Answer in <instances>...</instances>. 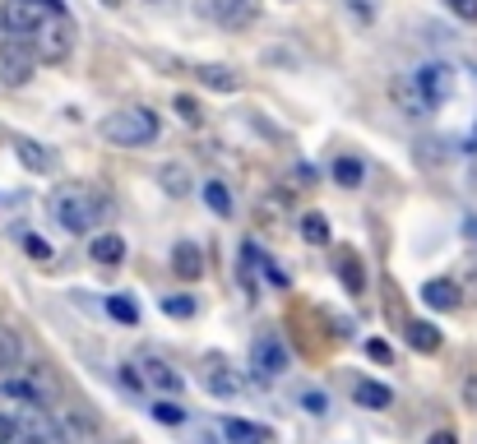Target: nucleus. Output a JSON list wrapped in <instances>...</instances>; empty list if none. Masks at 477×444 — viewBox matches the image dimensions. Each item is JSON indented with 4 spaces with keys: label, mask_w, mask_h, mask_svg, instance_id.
Masks as SVG:
<instances>
[{
    "label": "nucleus",
    "mask_w": 477,
    "mask_h": 444,
    "mask_svg": "<svg viewBox=\"0 0 477 444\" xmlns=\"http://www.w3.org/2000/svg\"><path fill=\"white\" fill-rule=\"evenodd\" d=\"M23 250H29V255H33V260H42V264L51 260V245H47L42 236H23Z\"/></svg>",
    "instance_id": "473e14b6"
},
{
    "label": "nucleus",
    "mask_w": 477,
    "mask_h": 444,
    "mask_svg": "<svg viewBox=\"0 0 477 444\" xmlns=\"http://www.w3.org/2000/svg\"><path fill=\"white\" fill-rule=\"evenodd\" d=\"M51 218H56L65 232L84 236V232L98 227V194L84 190V185H61V190H51Z\"/></svg>",
    "instance_id": "f257e3e1"
},
{
    "label": "nucleus",
    "mask_w": 477,
    "mask_h": 444,
    "mask_svg": "<svg viewBox=\"0 0 477 444\" xmlns=\"http://www.w3.org/2000/svg\"><path fill=\"white\" fill-rule=\"evenodd\" d=\"M102 139H112L121 149H140V144H153L158 139V116L149 107H125V111H112L102 121Z\"/></svg>",
    "instance_id": "f03ea898"
},
{
    "label": "nucleus",
    "mask_w": 477,
    "mask_h": 444,
    "mask_svg": "<svg viewBox=\"0 0 477 444\" xmlns=\"http://www.w3.org/2000/svg\"><path fill=\"white\" fill-rule=\"evenodd\" d=\"M445 5H449V14H455V19L477 23V0H445Z\"/></svg>",
    "instance_id": "2f4dec72"
},
{
    "label": "nucleus",
    "mask_w": 477,
    "mask_h": 444,
    "mask_svg": "<svg viewBox=\"0 0 477 444\" xmlns=\"http://www.w3.org/2000/svg\"><path fill=\"white\" fill-rule=\"evenodd\" d=\"M366 352H371V361H389V347H385V343H366Z\"/></svg>",
    "instance_id": "4c0bfd02"
},
{
    "label": "nucleus",
    "mask_w": 477,
    "mask_h": 444,
    "mask_svg": "<svg viewBox=\"0 0 477 444\" xmlns=\"http://www.w3.org/2000/svg\"><path fill=\"white\" fill-rule=\"evenodd\" d=\"M112 444H135V440H112Z\"/></svg>",
    "instance_id": "a19ab883"
},
{
    "label": "nucleus",
    "mask_w": 477,
    "mask_h": 444,
    "mask_svg": "<svg viewBox=\"0 0 477 444\" xmlns=\"http://www.w3.org/2000/svg\"><path fill=\"white\" fill-rule=\"evenodd\" d=\"M413 83L422 93H427V102L436 107V102H449L455 98V70L449 65H440V61H431V65H422L417 74H413Z\"/></svg>",
    "instance_id": "1a4fd4ad"
},
{
    "label": "nucleus",
    "mask_w": 477,
    "mask_h": 444,
    "mask_svg": "<svg viewBox=\"0 0 477 444\" xmlns=\"http://www.w3.org/2000/svg\"><path fill=\"white\" fill-rule=\"evenodd\" d=\"M334 181H338L343 190H357V185H362V162H357V158H338V162H334Z\"/></svg>",
    "instance_id": "393cba45"
},
{
    "label": "nucleus",
    "mask_w": 477,
    "mask_h": 444,
    "mask_svg": "<svg viewBox=\"0 0 477 444\" xmlns=\"http://www.w3.org/2000/svg\"><path fill=\"white\" fill-rule=\"evenodd\" d=\"M389 98H394V107H399L408 121L431 116V102H427V93L413 83V74H394V79H389Z\"/></svg>",
    "instance_id": "6e6552de"
},
{
    "label": "nucleus",
    "mask_w": 477,
    "mask_h": 444,
    "mask_svg": "<svg viewBox=\"0 0 477 444\" xmlns=\"http://www.w3.org/2000/svg\"><path fill=\"white\" fill-rule=\"evenodd\" d=\"M348 10H353L362 23H371V19H376V0H348Z\"/></svg>",
    "instance_id": "72a5a7b5"
},
{
    "label": "nucleus",
    "mask_w": 477,
    "mask_h": 444,
    "mask_svg": "<svg viewBox=\"0 0 477 444\" xmlns=\"http://www.w3.org/2000/svg\"><path fill=\"white\" fill-rule=\"evenodd\" d=\"M5 394H10V398H19V403H29V407H42L33 380H5Z\"/></svg>",
    "instance_id": "cd10ccee"
},
{
    "label": "nucleus",
    "mask_w": 477,
    "mask_h": 444,
    "mask_svg": "<svg viewBox=\"0 0 477 444\" xmlns=\"http://www.w3.org/2000/svg\"><path fill=\"white\" fill-rule=\"evenodd\" d=\"M0 444H19V426H14V416H0Z\"/></svg>",
    "instance_id": "f704fd0d"
},
{
    "label": "nucleus",
    "mask_w": 477,
    "mask_h": 444,
    "mask_svg": "<svg viewBox=\"0 0 477 444\" xmlns=\"http://www.w3.org/2000/svg\"><path fill=\"white\" fill-rule=\"evenodd\" d=\"M302 241L306 245H325L329 241V218L325 213H306L302 218Z\"/></svg>",
    "instance_id": "5701e85b"
},
{
    "label": "nucleus",
    "mask_w": 477,
    "mask_h": 444,
    "mask_svg": "<svg viewBox=\"0 0 477 444\" xmlns=\"http://www.w3.org/2000/svg\"><path fill=\"white\" fill-rule=\"evenodd\" d=\"M422 301H427L431 311H459L464 296H459V287L449 283V278H431V283L422 287Z\"/></svg>",
    "instance_id": "2eb2a0df"
},
{
    "label": "nucleus",
    "mask_w": 477,
    "mask_h": 444,
    "mask_svg": "<svg viewBox=\"0 0 477 444\" xmlns=\"http://www.w3.org/2000/svg\"><path fill=\"white\" fill-rule=\"evenodd\" d=\"M14 153H19V162L29 166V172H38V176H47V172H51V153L38 144V139H19Z\"/></svg>",
    "instance_id": "aec40b11"
},
{
    "label": "nucleus",
    "mask_w": 477,
    "mask_h": 444,
    "mask_svg": "<svg viewBox=\"0 0 477 444\" xmlns=\"http://www.w3.org/2000/svg\"><path fill=\"white\" fill-rule=\"evenodd\" d=\"M51 444H98V422L79 407H61L51 416Z\"/></svg>",
    "instance_id": "39448f33"
},
{
    "label": "nucleus",
    "mask_w": 477,
    "mask_h": 444,
    "mask_svg": "<svg viewBox=\"0 0 477 444\" xmlns=\"http://www.w3.org/2000/svg\"><path fill=\"white\" fill-rule=\"evenodd\" d=\"M107 311H112V320H121V324H140V305L130 301V296H107Z\"/></svg>",
    "instance_id": "bb28decb"
},
{
    "label": "nucleus",
    "mask_w": 477,
    "mask_h": 444,
    "mask_svg": "<svg viewBox=\"0 0 477 444\" xmlns=\"http://www.w3.org/2000/svg\"><path fill=\"white\" fill-rule=\"evenodd\" d=\"M353 398H357V407H389L394 403V388H385V384H376V380H357L353 384Z\"/></svg>",
    "instance_id": "a211bd4d"
},
{
    "label": "nucleus",
    "mask_w": 477,
    "mask_h": 444,
    "mask_svg": "<svg viewBox=\"0 0 477 444\" xmlns=\"http://www.w3.org/2000/svg\"><path fill=\"white\" fill-rule=\"evenodd\" d=\"M204 204L214 209L218 218H227V213H232V194H227V185H223V181H204Z\"/></svg>",
    "instance_id": "b1692460"
},
{
    "label": "nucleus",
    "mask_w": 477,
    "mask_h": 444,
    "mask_svg": "<svg viewBox=\"0 0 477 444\" xmlns=\"http://www.w3.org/2000/svg\"><path fill=\"white\" fill-rule=\"evenodd\" d=\"M42 19H47V5H38V0H5V10H0V28L23 42L42 28Z\"/></svg>",
    "instance_id": "423d86ee"
},
{
    "label": "nucleus",
    "mask_w": 477,
    "mask_h": 444,
    "mask_svg": "<svg viewBox=\"0 0 477 444\" xmlns=\"http://www.w3.org/2000/svg\"><path fill=\"white\" fill-rule=\"evenodd\" d=\"M89 255L98 260V264H107V269H116L121 260H125V241L116 236V232H102V236H93V250Z\"/></svg>",
    "instance_id": "dca6fc26"
},
{
    "label": "nucleus",
    "mask_w": 477,
    "mask_h": 444,
    "mask_svg": "<svg viewBox=\"0 0 477 444\" xmlns=\"http://www.w3.org/2000/svg\"><path fill=\"white\" fill-rule=\"evenodd\" d=\"M223 435H227V444H269V431L255 422H242V416H232L223 426Z\"/></svg>",
    "instance_id": "6ab92c4d"
},
{
    "label": "nucleus",
    "mask_w": 477,
    "mask_h": 444,
    "mask_svg": "<svg viewBox=\"0 0 477 444\" xmlns=\"http://www.w3.org/2000/svg\"><path fill=\"white\" fill-rule=\"evenodd\" d=\"M251 356H255V371H260L264 380H274V375L287 371V347H283V338H274V333H260L255 347H251Z\"/></svg>",
    "instance_id": "9d476101"
},
{
    "label": "nucleus",
    "mask_w": 477,
    "mask_h": 444,
    "mask_svg": "<svg viewBox=\"0 0 477 444\" xmlns=\"http://www.w3.org/2000/svg\"><path fill=\"white\" fill-rule=\"evenodd\" d=\"M440 343H445V333L436 324H427V320H413L408 324V347L413 352H440Z\"/></svg>",
    "instance_id": "f3484780"
},
{
    "label": "nucleus",
    "mask_w": 477,
    "mask_h": 444,
    "mask_svg": "<svg viewBox=\"0 0 477 444\" xmlns=\"http://www.w3.org/2000/svg\"><path fill=\"white\" fill-rule=\"evenodd\" d=\"M33 42V61L42 65H65L70 51H74V23L61 14V19H42V28L29 38Z\"/></svg>",
    "instance_id": "7ed1b4c3"
},
{
    "label": "nucleus",
    "mask_w": 477,
    "mask_h": 444,
    "mask_svg": "<svg viewBox=\"0 0 477 444\" xmlns=\"http://www.w3.org/2000/svg\"><path fill=\"white\" fill-rule=\"evenodd\" d=\"M464 398H468V407L477 412V375H468V380H464Z\"/></svg>",
    "instance_id": "e433bc0d"
},
{
    "label": "nucleus",
    "mask_w": 477,
    "mask_h": 444,
    "mask_svg": "<svg viewBox=\"0 0 477 444\" xmlns=\"http://www.w3.org/2000/svg\"><path fill=\"white\" fill-rule=\"evenodd\" d=\"M158 185H163L172 200H181V194H191V172H185L181 162H167V166H158Z\"/></svg>",
    "instance_id": "412c9836"
},
{
    "label": "nucleus",
    "mask_w": 477,
    "mask_h": 444,
    "mask_svg": "<svg viewBox=\"0 0 477 444\" xmlns=\"http://www.w3.org/2000/svg\"><path fill=\"white\" fill-rule=\"evenodd\" d=\"M191 74L204 83V89H214V93H242V83H246L232 65H191Z\"/></svg>",
    "instance_id": "ddd939ff"
},
{
    "label": "nucleus",
    "mask_w": 477,
    "mask_h": 444,
    "mask_svg": "<svg viewBox=\"0 0 477 444\" xmlns=\"http://www.w3.org/2000/svg\"><path fill=\"white\" fill-rule=\"evenodd\" d=\"M176 111H181V121H185V125H204V111H200L195 98H185V93H181V98H176Z\"/></svg>",
    "instance_id": "7c9ffc66"
},
{
    "label": "nucleus",
    "mask_w": 477,
    "mask_h": 444,
    "mask_svg": "<svg viewBox=\"0 0 477 444\" xmlns=\"http://www.w3.org/2000/svg\"><path fill=\"white\" fill-rule=\"evenodd\" d=\"M338 273H343V287H348L353 296H362V287H366V273H362V264H357L353 255H343V260H338Z\"/></svg>",
    "instance_id": "a878e982"
},
{
    "label": "nucleus",
    "mask_w": 477,
    "mask_h": 444,
    "mask_svg": "<svg viewBox=\"0 0 477 444\" xmlns=\"http://www.w3.org/2000/svg\"><path fill=\"white\" fill-rule=\"evenodd\" d=\"M23 361V343H19V333L10 324H0V371H14Z\"/></svg>",
    "instance_id": "4be33fe9"
},
{
    "label": "nucleus",
    "mask_w": 477,
    "mask_h": 444,
    "mask_svg": "<svg viewBox=\"0 0 477 444\" xmlns=\"http://www.w3.org/2000/svg\"><path fill=\"white\" fill-rule=\"evenodd\" d=\"M163 315L191 320V315H195V301H191V296H167V301H163Z\"/></svg>",
    "instance_id": "c756f323"
},
{
    "label": "nucleus",
    "mask_w": 477,
    "mask_h": 444,
    "mask_svg": "<svg viewBox=\"0 0 477 444\" xmlns=\"http://www.w3.org/2000/svg\"><path fill=\"white\" fill-rule=\"evenodd\" d=\"M204 388H209V394H218V398H236V394H242V375L232 371V361L223 352L204 356Z\"/></svg>",
    "instance_id": "0eeeda50"
},
{
    "label": "nucleus",
    "mask_w": 477,
    "mask_h": 444,
    "mask_svg": "<svg viewBox=\"0 0 477 444\" xmlns=\"http://www.w3.org/2000/svg\"><path fill=\"white\" fill-rule=\"evenodd\" d=\"M153 416H158V422H163V426H181L185 422V407H176V403H153Z\"/></svg>",
    "instance_id": "c85d7f7f"
},
{
    "label": "nucleus",
    "mask_w": 477,
    "mask_h": 444,
    "mask_svg": "<svg viewBox=\"0 0 477 444\" xmlns=\"http://www.w3.org/2000/svg\"><path fill=\"white\" fill-rule=\"evenodd\" d=\"M209 10H214L223 28H246L260 14V0H209Z\"/></svg>",
    "instance_id": "f8f14e48"
},
{
    "label": "nucleus",
    "mask_w": 477,
    "mask_h": 444,
    "mask_svg": "<svg viewBox=\"0 0 477 444\" xmlns=\"http://www.w3.org/2000/svg\"><path fill=\"white\" fill-rule=\"evenodd\" d=\"M459 296H468V301H477V273H473V278H468V283L459 287Z\"/></svg>",
    "instance_id": "ea45409f"
},
{
    "label": "nucleus",
    "mask_w": 477,
    "mask_h": 444,
    "mask_svg": "<svg viewBox=\"0 0 477 444\" xmlns=\"http://www.w3.org/2000/svg\"><path fill=\"white\" fill-rule=\"evenodd\" d=\"M135 371H144V375H140V384H158V388H172V394L181 388V375H176V366H172V361H163L158 352H144Z\"/></svg>",
    "instance_id": "9b49d317"
},
{
    "label": "nucleus",
    "mask_w": 477,
    "mask_h": 444,
    "mask_svg": "<svg viewBox=\"0 0 477 444\" xmlns=\"http://www.w3.org/2000/svg\"><path fill=\"white\" fill-rule=\"evenodd\" d=\"M33 79V51L23 38H10L5 28H0V83L5 89H23V83Z\"/></svg>",
    "instance_id": "20e7f679"
},
{
    "label": "nucleus",
    "mask_w": 477,
    "mask_h": 444,
    "mask_svg": "<svg viewBox=\"0 0 477 444\" xmlns=\"http://www.w3.org/2000/svg\"><path fill=\"white\" fill-rule=\"evenodd\" d=\"M302 403H306V412H315V416H320V412L329 407V398H325V394H306Z\"/></svg>",
    "instance_id": "c9c22d12"
},
{
    "label": "nucleus",
    "mask_w": 477,
    "mask_h": 444,
    "mask_svg": "<svg viewBox=\"0 0 477 444\" xmlns=\"http://www.w3.org/2000/svg\"><path fill=\"white\" fill-rule=\"evenodd\" d=\"M172 273L185 278V283H200V278H204V250L195 241H181L172 250Z\"/></svg>",
    "instance_id": "4468645a"
},
{
    "label": "nucleus",
    "mask_w": 477,
    "mask_h": 444,
    "mask_svg": "<svg viewBox=\"0 0 477 444\" xmlns=\"http://www.w3.org/2000/svg\"><path fill=\"white\" fill-rule=\"evenodd\" d=\"M427 444H459V440H455V431H436Z\"/></svg>",
    "instance_id": "58836bf2"
}]
</instances>
